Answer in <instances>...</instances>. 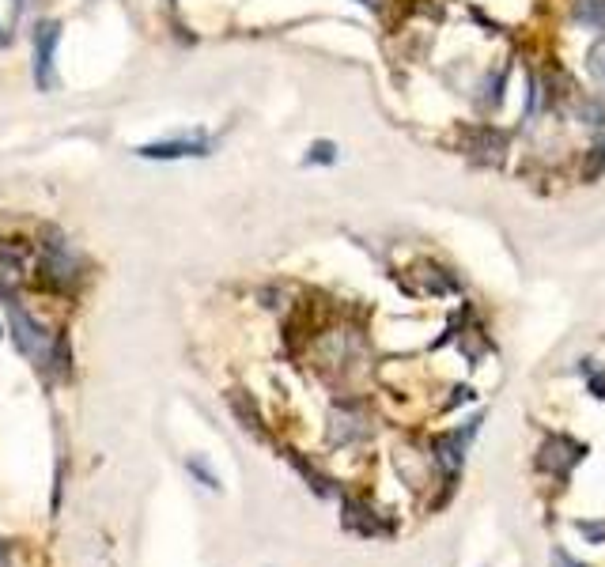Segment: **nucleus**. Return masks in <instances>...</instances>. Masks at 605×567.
Listing matches in <instances>:
<instances>
[{
    "label": "nucleus",
    "instance_id": "39448f33",
    "mask_svg": "<svg viewBox=\"0 0 605 567\" xmlns=\"http://www.w3.org/2000/svg\"><path fill=\"white\" fill-rule=\"evenodd\" d=\"M477 431H481V420H473V424H466V428L447 431L443 439H435V462H439V469L447 473V481L458 477V469H462V462H466L469 439H477Z\"/></svg>",
    "mask_w": 605,
    "mask_h": 567
},
{
    "label": "nucleus",
    "instance_id": "7ed1b4c3",
    "mask_svg": "<svg viewBox=\"0 0 605 567\" xmlns=\"http://www.w3.org/2000/svg\"><path fill=\"white\" fill-rule=\"evenodd\" d=\"M35 265V250L19 239H0V292L19 288Z\"/></svg>",
    "mask_w": 605,
    "mask_h": 567
},
{
    "label": "nucleus",
    "instance_id": "dca6fc26",
    "mask_svg": "<svg viewBox=\"0 0 605 567\" xmlns=\"http://www.w3.org/2000/svg\"><path fill=\"white\" fill-rule=\"evenodd\" d=\"M579 118L587 121V125H602L605 114H602V106H598V103H590V99H583V103H579Z\"/></svg>",
    "mask_w": 605,
    "mask_h": 567
},
{
    "label": "nucleus",
    "instance_id": "2eb2a0df",
    "mask_svg": "<svg viewBox=\"0 0 605 567\" xmlns=\"http://www.w3.org/2000/svg\"><path fill=\"white\" fill-rule=\"evenodd\" d=\"M587 69H590V76H594V80H598V84L605 87V42H598V46L590 50Z\"/></svg>",
    "mask_w": 605,
    "mask_h": 567
},
{
    "label": "nucleus",
    "instance_id": "1a4fd4ad",
    "mask_svg": "<svg viewBox=\"0 0 605 567\" xmlns=\"http://www.w3.org/2000/svg\"><path fill=\"white\" fill-rule=\"evenodd\" d=\"M345 530L360 533V537H390L394 526H390L382 515H375L371 507H363V503H356V499H348L345 503Z\"/></svg>",
    "mask_w": 605,
    "mask_h": 567
},
{
    "label": "nucleus",
    "instance_id": "ddd939ff",
    "mask_svg": "<svg viewBox=\"0 0 605 567\" xmlns=\"http://www.w3.org/2000/svg\"><path fill=\"white\" fill-rule=\"evenodd\" d=\"M186 469H190L197 481L205 484L208 492H220V477H216V473H212V469H208V465L201 462V458H190V462H186Z\"/></svg>",
    "mask_w": 605,
    "mask_h": 567
},
{
    "label": "nucleus",
    "instance_id": "f257e3e1",
    "mask_svg": "<svg viewBox=\"0 0 605 567\" xmlns=\"http://www.w3.org/2000/svg\"><path fill=\"white\" fill-rule=\"evenodd\" d=\"M76 276H80V261L72 254V246L57 231H50L46 242L38 246V280L53 292H69Z\"/></svg>",
    "mask_w": 605,
    "mask_h": 567
},
{
    "label": "nucleus",
    "instance_id": "a211bd4d",
    "mask_svg": "<svg viewBox=\"0 0 605 567\" xmlns=\"http://www.w3.org/2000/svg\"><path fill=\"white\" fill-rule=\"evenodd\" d=\"M575 526H579V533H587V537H598V541L605 537V522H602V526H590V522H575Z\"/></svg>",
    "mask_w": 605,
    "mask_h": 567
},
{
    "label": "nucleus",
    "instance_id": "20e7f679",
    "mask_svg": "<svg viewBox=\"0 0 605 567\" xmlns=\"http://www.w3.org/2000/svg\"><path fill=\"white\" fill-rule=\"evenodd\" d=\"M61 42V23H38L35 27V84L38 91H53L57 87V69H53V53Z\"/></svg>",
    "mask_w": 605,
    "mask_h": 567
},
{
    "label": "nucleus",
    "instance_id": "0eeeda50",
    "mask_svg": "<svg viewBox=\"0 0 605 567\" xmlns=\"http://www.w3.org/2000/svg\"><path fill=\"white\" fill-rule=\"evenodd\" d=\"M367 420H363L352 405H345V409H333L329 413V443L333 447H348V443H360V439H367Z\"/></svg>",
    "mask_w": 605,
    "mask_h": 567
},
{
    "label": "nucleus",
    "instance_id": "4468645a",
    "mask_svg": "<svg viewBox=\"0 0 605 567\" xmlns=\"http://www.w3.org/2000/svg\"><path fill=\"white\" fill-rule=\"evenodd\" d=\"M307 163H337V144L333 140H314L311 152H307Z\"/></svg>",
    "mask_w": 605,
    "mask_h": 567
},
{
    "label": "nucleus",
    "instance_id": "aec40b11",
    "mask_svg": "<svg viewBox=\"0 0 605 567\" xmlns=\"http://www.w3.org/2000/svg\"><path fill=\"white\" fill-rule=\"evenodd\" d=\"M4 42H8V35H0V46H4Z\"/></svg>",
    "mask_w": 605,
    "mask_h": 567
},
{
    "label": "nucleus",
    "instance_id": "f3484780",
    "mask_svg": "<svg viewBox=\"0 0 605 567\" xmlns=\"http://www.w3.org/2000/svg\"><path fill=\"white\" fill-rule=\"evenodd\" d=\"M553 567H587V564H579L575 556H568V552L556 549V552H553Z\"/></svg>",
    "mask_w": 605,
    "mask_h": 567
},
{
    "label": "nucleus",
    "instance_id": "9d476101",
    "mask_svg": "<svg viewBox=\"0 0 605 567\" xmlns=\"http://www.w3.org/2000/svg\"><path fill=\"white\" fill-rule=\"evenodd\" d=\"M503 152H507V137H503L500 129H488V125L469 129V155L477 163H500Z\"/></svg>",
    "mask_w": 605,
    "mask_h": 567
},
{
    "label": "nucleus",
    "instance_id": "f03ea898",
    "mask_svg": "<svg viewBox=\"0 0 605 567\" xmlns=\"http://www.w3.org/2000/svg\"><path fill=\"white\" fill-rule=\"evenodd\" d=\"M8 329H12V341H16V348L27 356V360H35V363L57 360V341H53V333H46V329L38 326L35 318L19 307L16 299H8Z\"/></svg>",
    "mask_w": 605,
    "mask_h": 567
},
{
    "label": "nucleus",
    "instance_id": "9b49d317",
    "mask_svg": "<svg viewBox=\"0 0 605 567\" xmlns=\"http://www.w3.org/2000/svg\"><path fill=\"white\" fill-rule=\"evenodd\" d=\"M575 16L594 31H605V0H575Z\"/></svg>",
    "mask_w": 605,
    "mask_h": 567
},
{
    "label": "nucleus",
    "instance_id": "6ab92c4d",
    "mask_svg": "<svg viewBox=\"0 0 605 567\" xmlns=\"http://www.w3.org/2000/svg\"><path fill=\"white\" fill-rule=\"evenodd\" d=\"M590 390L598 397H605V375H598V378H590Z\"/></svg>",
    "mask_w": 605,
    "mask_h": 567
},
{
    "label": "nucleus",
    "instance_id": "f8f14e48",
    "mask_svg": "<svg viewBox=\"0 0 605 567\" xmlns=\"http://www.w3.org/2000/svg\"><path fill=\"white\" fill-rule=\"evenodd\" d=\"M503 84H507V69H496L488 80H484V95H481V106H500V99H503Z\"/></svg>",
    "mask_w": 605,
    "mask_h": 567
},
{
    "label": "nucleus",
    "instance_id": "6e6552de",
    "mask_svg": "<svg viewBox=\"0 0 605 567\" xmlns=\"http://www.w3.org/2000/svg\"><path fill=\"white\" fill-rule=\"evenodd\" d=\"M208 152H212L208 140H156V144L137 148L140 159H201Z\"/></svg>",
    "mask_w": 605,
    "mask_h": 567
},
{
    "label": "nucleus",
    "instance_id": "423d86ee",
    "mask_svg": "<svg viewBox=\"0 0 605 567\" xmlns=\"http://www.w3.org/2000/svg\"><path fill=\"white\" fill-rule=\"evenodd\" d=\"M583 454H587V450L579 447L575 439H568V435H549V439L541 443V450H537V469H545V473H568Z\"/></svg>",
    "mask_w": 605,
    "mask_h": 567
}]
</instances>
